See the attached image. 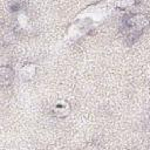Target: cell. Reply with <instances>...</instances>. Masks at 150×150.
<instances>
[{
  "label": "cell",
  "instance_id": "1",
  "mask_svg": "<svg viewBox=\"0 0 150 150\" xmlns=\"http://www.w3.org/2000/svg\"><path fill=\"white\" fill-rule=\"evenodd\" d=\"M67 111H68V105L66 104V102L57 103L54 108V114L56 116H64L67 115Z\"/></svg>",
  "mask_w": 150,
  "mask_h": 150
}]
</instances>
